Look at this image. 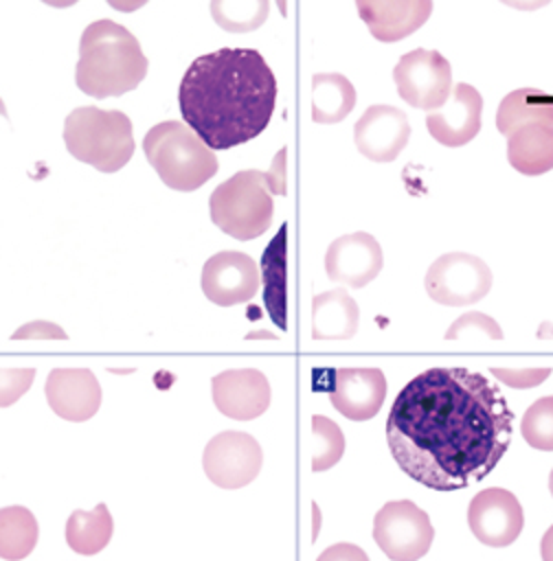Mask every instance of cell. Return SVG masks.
<instances>
[{
	"label": "cell",
	"mask_w": 553,
	"mask_h": 561,
	"mask_svg": "<svg viewBox=\"0 0 553 561\" xmlns=\"http://www.w3.org/2000/svg\"><path fill=\"white\" fill-rule=\"evenodd\" d=\"M514 412L498 386L467 368H428L395 397L386 440L399 469L435 491L481 482L500 462Z\"/></svg>",
	"instance_id": "1"
},
{
	"label": "cell",
	"mask_w": 553,
	"mask_h": 561,
	"mask_svg": "<svg viewBox=\"0 0 553 561\" xmlns=\"http://www.w3.org/2000/svg\"><path fill=\"white\" fill-rule=\"evenodd\" d=\"M178 105L184 123L211 149H233L268 127L276 79L259 50L219 48L191 61L178 88Z\"/></svg>",
	"instance_id": "2"
},
{
	"label": "cell",
	"mask_w": 553,
	"mask_h": 561,
	"mask_svg": "<svg viewBox=\"0 0 553 561\" xmlns=\"http://www.w3.org/2000/svg\"><path fill=\"white\" fill-rule=\"evenodd\" d=\"M147 66L149 61L134 33L114 20H94L79 39L75 81L88 96H121L145 79Z\"/></svg>",
	"instance_id": "3"
},
{
	"label": "cell",
	"mask_w": 553,
	"mask_h": 561,
	"mask_svg": "<svg viewBox=\"0 0 553 561\" xmlns=\"http://www.w3.org/2000/svg\"><path fill=\"white\" fill-rule=\"evenodd\" d=\"M143 151L162 184L195 191L217 173L215 151L182 121H162L143 138Z\"/></svg>",
	"instance_id": "4"
},
{
	"label": "cell",
	"mask_w": 553,
	"mask_h": 561,
	"mask_svg": "<svg viewBox=\"0 0 553 561\" xmlns=\"http://www.w3.org/2000/svg\"><path fill=\"white\" fill-rule=\"evenodd\" d=\"M64 142L72 158L101 173H116L134 156L132 121L121 110L75 107L64 121Z\"/></svg>",
	"instance_id": "5"
},
{
	"label": "cell",
	"mask_w": 553,
	"mask_h": 561,
	"mask_svg": "<svg viewBox=\"0 0 553 561\" xmlns=\"http://www.w3.org/2000/svg\"><path fill=\"white\" fill-rule=\"evenodd\" d=\"M213 224L233 239L250 241L272 226L274 202L268 175L259 169H244L222 182L208 197Z\"/></svg>",
	"instance_id": "6"
},
{
	"label": "cell",
	"mask_w": 553,
	"mask_h": 561,
	"mask_svg": "<svg viewBox=\"0 0 553 561\" xmlns=\"http://www.w3.org/2000/svg\"><path fill=\"white\" fill-rule=\"evenodd\" d=\"M373 539L391 561L421 559L435 539V526L410 500H391L373 517Z\"/></svg>",
	"instance_id": "7"
},
{
	"label": "cell",
	"mask_w": 553,
	"mask_h": 561,
	"mask_svg": "<svg viewBox=\"0 0 553 561\" xmlns=\"http://www.w3.org/2000/svg\"><path fill=\"white\" fill-rule=\"evenodd\" d=\"M428 296L443 307H467L492 289L489 265L467 252H445L435 259L424 278Z\"/></svg>",
	"instance_id": "8"
},
{
	"label": "cell",
	"mask_w": 553,
	"mask_h": 561,
	"mask_svg": "<svg viewBox=\"0 0 553 561\" xmlns=\"http://www.w3.org/2000/svg\"><path fill=\"white\" fill-rule=\"evenodd\" d=\"M393 81L408 105L430 112L441 107L452 92V66L439 50L415 48L399 57Z\"/></svg>",
	"instance_id": "9"
},
{
	"label": "cell",
	"mask_w": 553,
	"mask_h": 561,
	"mask_svg": "<svg viewBox=\"0 0 553 561\" xmlns=\"http://www.w3.org/2000/svg\"><path fill=\"white\" fill-rule=\"evenodd\" d=\"M263 465V451L257 438L246 432L226 430L215 434L202 454L206 478L219 489H241L250 484Z\"/></svg>",
	"instance_id": "10"
},
{
	"label": "cell",
	"mask_w": 553,
	"mask_h": 561,
	"mask_svg": "<svg viewBox=\"0 0 553 561\" xmlns=\"http://www.w3.org/2000/svg\"><path fill=\"white\" fill-rule=\"evenodd\" d=\"M467 526L481 543L505 548L522 533L524 513L511 491L489 486L472 497L467 506Z\"/></svg>",
	"instance_id": "11"
},
{
	"label": "cell",
	"mask_w": 553,
	"mask_h": 561,
	"mask_svg": "<svg viewBox=\"0 0 553 561\" xmlns=\"http://www.w3.org/2000/svg\"><path fill=\"white\" fill-rule=\"evenodd\" d=\"M257 289L259 265L246 252L222 250L213 254L202 267V291L211 302L219 307L248 302Z\"/></svg>",
	"instance_id": "12"
},
{
	"label": "cell",
	"mask_w": 553,
	"mask_h": 561,
	"mask_svg": "<svg viewBox=\"0 0 553 561\" xmlns=\"http://www.w3.org/2000/svg\"><path fill=\"white\" fill-rule=\"evenodd\" d=\"M384 265L382 245L369 232H351L334 239L325 252L329 280L360 289L369 285Z\"/></svg>",
	"instance_id": "13"
},
{
	"label": "cell",
	"mask_w": 553,
	"mask_h": 561,
	"mask_svg": "<svg viewBox=\"0 0 553 561\" xmlns=\"http://www.w3.org/2000/svg\"><path fill=\"white\" fill-rule=\"evenodd\" d=\"M408 116L393 105H369L353 125V140L358 151L373 162L395 160L408 145Z\"/></svg>",
	"instance_id": "14"
},
{
	"label": "cell",
	"mask_w": 553,
	"mask_h": 561,
	"mask_svg": "<svg viewBox=\"0 0 553 561\" xmlns=\"http://www.w3.org/2000/svg\"><path fill=\"white\" fill-rule=\"evenodd\" d=\"M215 408L233 421H252L270 405L268 377L257 368H230L211 379Z\"/></svg>",
	"instance_id": "15"
},
{
	"label": "cell",
	"mask_w": 553,
	"mask_h": 561,
	"mask_svg": "<svg viewBox=\"0 0 553 561\" xmlns=\"http://www.w3.org/2000/svg\"><path fill=\"white\" fill-rule=\"evenodd\" d=\"M483 96L470 83H456L448 101L426 114L428 134L445 147H463L481 131Z\"/></svg>",
	"instance_id": "16"
},
{
	"label": "cell",
	"mask_w": 553,
	"mask_h": 561,
	"mask_svg": "<svg viewBox=\"0 0 553 561\" xmlns=\"http://www.w3.org/2000/svg\"><path fill=\"white\" fill-rule=\"evenodd\" d=\"M44 394L50 410L72 423L92 419L103 399L99 379L90 368H53Z\"/></svg>",
	"instance_id": "17"
},
{
	"label": "cell",
	"mask_w": 553,
	"mask_h": 561,
	"mask_svg": "<svg viewBox=\"0 0 553 561\" xmlns=\"http://www.w3.org/2000/svg\"><path fill=\"white\" fill-rule=\"evenodd\" d=\"M386 399V377L380 368H336L331 405L349 421L373 419Z\"/></svg>",
	"instance_id": "18"
},
{
	"label": "cell",
	"mask_w": 553,
	"mask_h": 561,
	"mask_svg": "<svg viewBox=\"0 0 553 561\" xmlns=\"http://www.w3.org/2000/svg\"><path fill=\"white\" fill-rule=\"evenodd\" d=\"M356 7L369 33L384 44L413 35L432 13V0H356Z\"/></svg>",
	"instance_id": "19"
},
{
	"label": "cell",
	"mask_w": 553,
	"mask_h": 561,
	"mask_svg": "<svg viewBox=\"0 0 553 561\" xmlns=\"http://www.w3.org/2000/svg\"><path fill=\"white\" fill-rule=\"evenodd\" d=\"M360 322L358 302L347 289H329L312 300V337L314 340H349Z\"/></svg>",
	"instance_id": "20"
},
{
	"label": "cell",
	"mask_w": 553,
	"mask_h": 561,
	"mask_svg": "<svg viewBox=\"0 0 553 561\" xmlns=\"http://www.w3.org/2000/svg\"><path fill=\"white\" fill-rule=\"evenodd\" d=\"M263 280V300L272 322L279 329H285L287 313V224H283L276 237L263 250L259 263Z\"/></svg>",
	"instance_id": "21"
},
{
	"label": "cell",
	"mask_w": 553,
	"mask_h": 561,
	"mask_svg": "<svg viewBox=\"0 0 553 561\" xmlns=\"http://www.w3.org/2000/svg\"><path fill=\"white\" fill-rule=\"evenodd\" d=\"M524 125L553 127V94L535 88H518L503 96L496 110V127L503 136H511Z\"/></svg>",
	"instance_id": "22"
},
{
	"label": "cell",
	"mask_w": 553,
	"mask_h": 561,
	"mask_svg": "<svg viewBox=\"0 0 553 561\" xmlns=\"http://www.w3.org/2000/svg\"><path fill=\"white\" fill-rule=\"evenodd\" d=\"M507 160L522 175H542L553 169V127L524 125L507 136Z\"/></svg>",
	"instance_id": "23"
},
{
	"label": "cell",
	"mask_w": 553,
	"mask_h": 561,
	"mask_svg": "<svg viewBox=\"0 0 553 561\" xmlns=\"http://www.w3.org/2000/svg\"><path fill=\"white\" fill-rule=\"evenodd\" d=\"M356 107V88L340 72H316L312 77V118L320 125L345 121Z\"/></svg>",
	"instance_id": "24"
},
{
	"label": "cell",
	"mask_w": 553,
	"mask_h": 561,
	"mask_svg": "<svg viewBox=\"0 0 553 561\" xmlns=\"http://www.w3.org/2000/svg\"><path fill=\"white\" fill-rule=\"evenodd\" d=\"M114 519L101 502L92 511H72L66 522V543L77 554H99L112 539Z\"/></svg>",
	"instance_id": "25"
},
{
	"label": "cell",
	"mask_w": 553,
	"mask_h": 561,
	"mask_svg": "<svg viewBox=\"0 0 553 561\" xmlns=\"http://www.w3.org/2000/svg\"><path fill=\"white\" fill-rule=\"evenodd\" d=\"M40 537L35 515L26 506L0 508V559L22 561L26 559Z\"/></svg>",
	"instance_id": "26"
},
{
	"label": "cell",
	"mask_w": 553,
	"mask_h": 561,
	"mask_svg": "<svg viewBox=\"0 0 553 561\" xmlns=\"http://www.w3.org/2000/svg\"><path fill=\"white\" fill-rule=\"evenodd\" d=\"M270 11V0H211V15L228 33L259 28Z\"/></svg>",
	"instance_id": "27"
},
{
	"label": "cell",
	"mask_w": 553,
	"mask_h": 561,
	"mask_svg": "<svg viewBox=\"0 0 553 561\" xmlns=\"http://www.w3.org/2000/svg\"><path fill=\"white\" fill-rule=\"evenodd\" d=\"M520 434L527 445L553 451V394L535 399L520 421Z\"/></svg>",
	"instance_id": "28"
},
{
	"label": "cell",
	"mask_w": 553,
	"mask_h": 561,
	"mask_svg": "<svg viewBox=\"0 0 553 561\" xmlns=\"http://www.w3.org/2000/svg\"><path fill=\"white\" fill-rule=\"evenodd\" d=\"M312 432L318 443V449L312 456V471H325L342 458L345 434L331 419H327L323 414L312 416Z\"/></svg>",
	"instance_id": "29"
},
{
	"label": "cell",
	"mask_w": 553,
	"mask_h": 561,
	"mask_svg": "<svg viewBox=\"0 0 553 561\" xmlns=\"http://www.w3.org/2000/svg\"><path fill=\"white\" fill-rule=\"evenodd\" d=\"M467 333H481V335H487L492 340H503V331L498 327V322L481 311H470V313H463L461 318H456L448 331H445V340H459Z\"/></svg>",
	"instance_id": "30"
},
{
	"label": "cell",
	"mask_w": 553,
	"mask_h": 561,
	"mask_svg": "<svg viewBox=\"0 0 553 561\" xmlns=\"http://www.w3.org/2000/svg\"><path fill=\"white\" fill-rule=\"evenodd\" d=\"M35 368H0V408L13 405L33 383Z\"/></svg>",
	"instance_id": "31"
},
{
	"label": "cell",
	"mask_w": 553,
	"mask_h": 561,
	"mask_svg": "<svg viewBox=\"0 0 553 561\" xmlns=\"http://www.w3.org/2000/svg\"><path fill=\"white\" fill-rule=\"evenodd\" d=\"M492 375L509 388H535L551 375V368L549 366H542V368H500V366H494Z\"/></svg>",
	"instance_id": "32"
},
{
	"label": "cell",
	"mask_w": 553,
	"mask_h": 561,
	"mask_svg": "<svg viewBox=\"0 0 553 561\" xmlns=\"http://www.w3.org/2000/svg\"><path fill=\"white\" fill-rule=\"evenodd\" d=\"M68 333L50 320H33L22 324L11 340H66Z\"/></svg>",
	"instance_id": "33"
},
{
	"label": "cell",
	"mask_w": 553,
	"mask_h": 561,
	"mask_svg": "<svg viewBox=\"0 0 553 561\" xmlns=\"http://www.w3.org/2000/svg\"><path fill=\"white\" fill-rule=\"evenodd\" d=\"M316 561H369V557L360 546L340 541V543H331L329 548H325Z\"/></svg>",
	"instance_id": "34"
},
{
	"label": "cell",
	"mask_w": 553,
	"mask_h": 561,
	"mask_svg": "<svg viewBox=\"0 0 553 561\" xmlns=\"http://www.w3.org/2000/svg\"><path fill=\"white\" fill-rule=\"evenodd\" d=\"M285 156H287V149L285 147L279 149V153L272 160L270 171H266L268 188L272 195H285Z\"/></svg>",
	"instance_id": "35"
},
{
	"label": "cell",
	"mask_w": 553,
	"mask_h": 561,
	"mask_svg": "<svg viewBox=\"0 0 553 561\" xmlns=\"http://www.w3.org/2000/svg\"><path fill=\"white\" fill-rule=\"evenodd\" d=\"M500 2L511 9H518V11H535V9L546 7L551 0H500Z\"/></svg>",
	"instance_id": "36"
},
{
	"label": "cell",
	"mask_w": 553,
	"mask_h": 561,
	"mask_svg": "<svg viewBox=\"0 0 553 561\" xmlns=\"http://www.w3.org/2000/svg\"><path fill=\"white\" fill-rule=\"evenodd\" d=\"M540 557L542 561H553V526H549L540 539Z\"/></svg>",
	"instance_id": "37"
},
{
	"label": "cell",
	"mask_w": 553,
	"mask_h": 561,
	"mask_svg": "<svg viewBox=\"0 0 553 561\" xmlns=\"http://www.w3.org/2000/svg\"><path fill=\"white\" fill-rule=\"evenodd\" d=\"M112 9L121 11V13H132L136 9H140L143 4H147V0H105Z\"/></svg>",
	"instance_id": "38"
},
{
	"label": "cell",
	"mask_w": 553,
	"mask_h": 561,
	"mask_svg": "<svg viewBox=\"0 0 553 561\" xmlns=\"http://www.w3.org/2000/svg\"><path fill=\"white\" fill-rule=\"evenodd\" d=\"M42 2H46L48 7H55V9H66V7H72L79 0H42Z\"/></svg>",
	"instance_id": "39"
},
{
	"label": "cell",
	"mask_w": 553,
	"mask_h": 561,
	"mask_svg": "<svg viewBox=\"0 0 553 561\" xmlns=\"http://www.w3.org/2000/svg\"><path fill=\"white\" fill-rule=\"evenodd\" d=\"M0 116L9 118V114H7V107H4V101H2V99H0Z\"/></svg>",
	"instance_id": "40"
},
{
	"label": "cell",
	"mask_w": 553,
	"mask_h": 561,
	"mask_svg": "<svg viewBox=\"0 0 553 561\" xmlns=\"http://www.w3.org/2000/svg\"><path fill=\"white\" fill-rule=\"evenodd\" d=\"M549 491H551V497H553V469L549 473Z\"/></svg>",
	"instance_id": "41"
}]
</instances>
